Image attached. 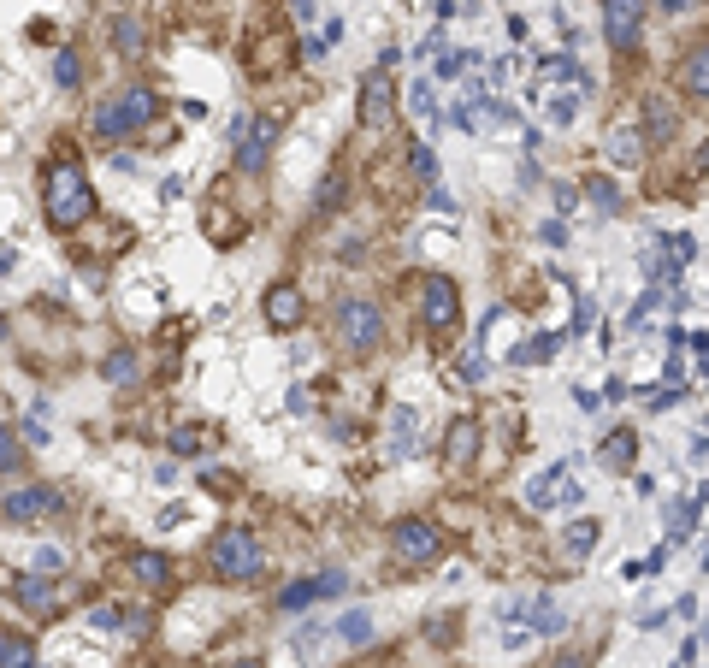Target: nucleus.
<instances>
[{
    "label": "nucleus",
    "instance_id": "obj_1",
    "mask_svg": "<svg viewBox=\"0 0 709 668\" xmlns=\"http://www.w3.org/2000/svg\"><path fill=\"white\" fill-rule=\"evenodd\" d=\"M42 207H48V225L54 231H77L95 213V190H89V178H83L77 160H54L48 166V196H42Z\"/></svg>",
    "mask_w": 709,
    "mask_h": 668
},
{
    "label": "nucleus",
    "instance_id": "obj_2",
    "mask_svg": "<svg viewBox=\"0 0 709 668\" xmlns=\"http://www.w3.org/2000/svg\"><path fill=\"white\" fill-rule=\"evenodd\" d=\"M207 562H213V574L219 580H260V538L249 527H225V533L207 544Z\"/></svg>",
    "mask_w": 709,
    "mask_h": 668
},
{
    "label": "nucleus",
    "instance_id": "obj_3",
    "mask_svg": "<svg viewBox=\"0 0 709 668\" xmlns=\"http://www.w3.org/2000/svg\"><path fill=\"white\" fill-rule=\"evenodd\" d=\"M331 332H337L343 349L367 355V349H379V337H385V314H379V302H367V296H343L337 314H331Z\"/></svg>",
    "mask_w": 709,
    "mask_h": 668
},
{
    "label": "nucleus",
    "instance_id": "obj_4",
    "mask_svg": "<svg viewBox=\"0 0 709 668\" xmlns=\"http://www.w3.org/2000/svg\"><path fill=\"white\" fill-rule=\"evenodd\" d=\"M154 107H160V95L154 89H125V95H107L101 107H95V136H130L142 131L148 119H154Z\"/></svg>",
    "mask_w": 709,
    "mask_h": 668
},
{
    "label": "nucleus",
    "instance_id": "obj_5",
    "mask_svg": "<svg viewBox=\"0 0 709 668\" xmlns=\"http://www.w3.org/2000/svg\"><path fill=\"white\" fill-rule=\"evenodd\" d=\"M420 314H426V332L432 337H455V326H461V296H455L450 278H426L420 284Z\"/></svg>",
    "mask_w": 709,
    "mask_h": 668
},
{
    "label": "nucleus",
    "instance_id": "obj_6",
    "mask_svg": "<svg viewBox=\"0 0 709 668\" xmlns=\"http://www.w3.org/2000/svg\"><path fill=\"white\" fill-rule=\"evenodd\" d=\"M231 131H237V172H260L266 154H272V142H278V119L272 113L266 119H237Z\"/></svg>",
    "mask_w": 709,
    "mask_h": 668
},
{
    "label": "nucleus",
    "instance_id": "obj_7",
    "mask_svg": "<svg viewBox=\"0 0 709 668\" xmlns=\"http://www.w3.org/2000/svg\"><path fill=\"white\" fill-rule=\"evenodd\" d=\"M639 30H645V6L639 0H603V36H609L615 54H633Z\"/></svg>",
    "mask_w": 709,
    "mask_h": 668
},
{
    "label": "nucleus",
    "instance_id": "obj_8",
    "mask_svg": "<svg viewBox=\"0 0 709 668\" xmlns=\"http://www.w3.org/2000/svg\"><path fill=\"white\" fill-rule=\"evenodd\" d=\"M390 544H396V556H402V562H432V556L444 550V533H438L432 521L408 515V521H396V533H390Z\"/></svg>",
    "mask_w": 709,
    "mask_h": 668
},
{
    "label": "nucleus",
    "instance_id": "obj_9",
    "mask_svg": "<svg viewBox=\"0 0 709 668\" xmlns=\"http://www.w3.org/2000/svg\"><path fill=\"white\" fill-rule=\"evenodd\" d=\"M260 314H266V326H272V332H296V326L308 320V296H302L296 284H272V290H266V302H260Z\"/></svg>",
    "mask_w": 709,
    "mask_h": 668
},
{
    "label": "nucleus",
    "instance_id": "obj_10",
    "mask_svg": "<svg viewBox=\"0 0 709 668\" xmlns=\"http://www.w3.org/2000/svg\"><path fill=\"white\" fill-rule=\"evenodd\" d=\"M390 107H396V89H390V71H367L361 77V125L367 131H385L390 125Z\"/></svg>",
    "mask_w": 709,
    "mask_h": 668
},
{
    "label": "nucleus",
    "instance_id": "obj_11",
    "mask_svg": "<svg viewBox=\"0 0 709 668\" xmlns=\"http://www.w3.org/2000/svg\"><path fill=\"white\" fill-rule=\"evenodd\" d=\"M65 497L54 491V485H30V491H12L6 503H0V515L6 521H36V515H54Z\"/></svg>",
    "mask_w": 709,
    "mask_h": 668
},
{
    "label": "nucleus",
    "instance_id": "obj_12",
    "mask_svg": "<svg viewBox=\"0 0 709 668\" xmlns=\"http://www.w3.org/2000/svg\"><path fill=\"white\" fill-rule=\"evenodd\" d=\"M503 615H509V621H520V615H526V627H532V633H562V627H568V615H562V603H550V598H532V603H509Z\"/></svg>",
    "mask_w": 709,
    "mask_h": 668
},
{
    "label": "nucleus",
    "instance_id": "obj_13",
    "mask_svg": "<svg viewBox=\"0 0 709 668\" xmlns=\"http://www.w3.org/2000/svg\"><path fill=\"white\" fill-rule=\"evenodd\" d=\"M343 586H349V580H343V574H320V580H296V586H284V592H278V603H284V609H302V603L337 598V592H343Z\"/></svg>",
    "mask_w": 709,
    "mask_h": 668
},
{
    "label": "nucleus",
    "instance_id": "obj_14",
    "mask_svg": "<svg viewBox=\"0 0 709 668\" xmlns=\"http://www.w3.org/2000/svg\"><path fill=\"white\" fill-rule=\"evenodd\" d=\"M473 456H479V426H473V420H455L450 438H444V462H450V468H467Z\"/></svg>",
    "mask_w": 709,
    "mask_h": 668
},
{
    "label": "nucleus",
    "instance_id": "obj_15",
    "mask_svg": "<svg viewBox=\"0 0 709 668\" xmlns=\"http://www.w3.org/2000/svg\"><path fill=\"white\" fill-rule=\"evenodd\" d=\"M680 83H686V95L709 101V42H698V48L686 54V66H680Z\"/></svg>",
    "mask_w": 709,
    "mask_h": 668
},
{
    "label": "nucleus",
    "instance_id": "obj_16",
    "mask_svg": "<svg viewBox=\"0 0 709 668\" xmlns=\"http://www.w3.org/2000/svg\"><path fill=\"white\" fill-rule=\"evenodd\" d=\"M130 574H136L142 586H166V580H172V562H166L160 550H130Z\"/></svg>",
    "mask_w": 709,
    "mask_h": 668
},
{
    "label": "nucleus",
    "instance_id": "obj_17",
    "mask_svg": "<svg viewBox=\"0 0 709 668\" xmlns=\"http://www.w3.org/2000/svg\"><path fill=\"white\" fill-rule=\"evenodd\" d=\"M337 639H343V645H373V615H367V609L337 615Z\"/></svg>",
    "mask_w": 709,
    "mask_h": 668
},
{
    "label": "nucleus",
    "instance_id": "obj_18",
    "mask_svg": "<svg viewBox=\"0 0 709 668\" xmlns=\"http://www.w3.org/2000/svg\"><path fill=\"white\" fill-rule=\"evenodd\" d=\"M556 349H562V337H556V332H538L532 343H520V349H515V367H532V361H550Z\"/></svg>",
    "mask_w": 709,
    "mask_h": 668
},
{
    "label": "nucleus",
    "instance_id": "obj_19",
    "mask_svg": "<svg viewBox=\"0 0 709 668\" xmlns=\"http://www.w3.org/2000/svg\"><path fill=\"white\" fill-rule=\"evenodd\" d=\"M101 373H107L113 385H136V373H142V361H136L130 349H113V355L101 361Z\"/></svg>",
    "mask_w": 709,
    "mask_h": 668
},
{
    "label": "nucleus",
    "instance_id": "obj_20",
    "mask_svg": "<svg viewBox=\"0 0 709 668\" xmlns=\"http://www.w3.org/2000/svg\"><path fill=\"white\" fill-rule=\"evenodd\" d=\"M113 48H119L125 60H142V18H119V24H113Z\"/></svg>",
    "mask_w": 709,
    "mask_h": 668
},
{
    "label": "nucleus",
    "instance_id": "obj_21",
    "mask_svg": "<svg viewBox=\"0 0 709 668\" xmlns=\"http://www.w3.org/2000/svg\"><path fill=\"white\" fill-rule=\"evenodd\" d=\"M12 598H18V603H30V609H54V586L30 574V580H18V586H12Z\"/></svg>",
    "mask_w": 709,
    "mask_h": 668
},
{
    "label": "nucleus",
    "instance_id": "obj_22",
    "mask_svg": "<svg viewBox=\"0 0 709 668\" xmlns=\"http://www.w3.org/2000/svg\"><path fill=\"white\" fill-rule=\"evenodd\" d=\"M639 154H645V136H633V131H615V136H609V160H615V166H633Z\"/></svg>",
    "mask_w": 709,
    "mask_h": 668
},
{
    "label": "nucleus",
    "instance_id": "obj_23",
    "mask_svg": "<svg viewBox=\"0 0 709 668\" xmlns=\"http://www.w3.org/2000/svg\"><path fill=\"white\" fill-rule=\"evenodd\" d=\"M633 444H639V432H615V438H609L597 456H603L609 468H627V462H633Z\"/></svg>",
    "mask_w": 709,
    "mask_h": 668
},
{
    "label": "nucleus",
    "instance_id": "obj_24",
    "mask_svg": "<svg viewBox=\"0 0 709 668\" xmlns=\"http://www.w3.org/2000/svg\"><path fill=\"white\" fill-rule=\"evenodd\" d=\"M0 668H36V651L12 633H0Z\"/></svg>",
    "mask_w": 709,
    "mask_h": 668
},
{
    "label": "nucleus",
    "instance_id": "obj_25",
    "mask_svg": "<svg viewBox=\"0 0 709 668\" xmlns=\"http://www.w3.org/2000/svg\"><path fill=\"white\" fill-rule=\"evenodd\" d=\"M597 538H603V527H597V521H574V527H568V550H574V556H591V550H597Z\"/></svg>",
    "mask_w": 709,
    "mask_h": 668
},
{
    "label": "nucleus",
    "instance_id": "obj_26",
    "mask_svg": "<svg viewBox=\"0 0 709 668\" xmlns=\"http://www.w3.org/2000/svg\"><path fill=\"white\" fill-rule=\"evenodd\" d=\"M656 243L668 249V261H674V267H686V261H698V243H692L686 231H674V237H656Z\"/></svg>",
    "mask_w": 709,
    "mask_h": 668
},
{
    "label": "nucleus",
    "instance_id": "obj_27",
    "mask_svg": "<svg viewBox=\"0 0 709 668\" xmlns=\"http://www.w3.org/2000/svg\"><path fill=\"white\" fill-rule=\"evenodd\" d=\"M320 213H337L343 207V172H325V184H320V201H314Z\"/></svg>",
    "mask_w": 709,
    "mask_h": 668
},
{
    "label": "nucleus",
    "instance_id": "obj_28",
    "mask_svg": "<svg viewBox=\"0 0 709 668\" xmlns=\"http://www.w3.org/2000/svg\"><path fill=\"white\" fill-rule=\"evenodd\" d=\"M662 562H668V550H650L645 562H627V568H621V574H627V580H633V586H639V580H656V568H662Z\"/></svg>",
    "mask_w": 709,
    "mask_h": 668
},
{
    "label": "nucleus",
    "instance_id": "obj_29",
    "mask_svg": "<svg viewBox=\"0 0 709 668\" xmlns=\"http://www.w3.org/2000/svg\"><path fill=\"white\" fill-rule=\"evenodd\" d=\"M54 77H60L65 89H77V83H83V60H77V54H71V48H65L60 60H54Z\"/></svg>",
    "mask_w": 709,
    "mask_h": 668
},
{
    "label": "nucleus",
    "instance_id": "obj_30",
    "mask_svg": "<svg viewBox=\"0 0 709 668\" xmlns=\"http://www.w3.org/2000/svg\"><path fill=\"white\" fill-rule=\"evenodd\" d=\"M585 196L597 201L603 213H615V207H621V196H615V184H609V178H591V184H585Z\"/></svg>",
    "mask_w": 709,
    "mask_h": 668
},
{
    "label": "nucleus",
    "instance_id": "obj_31",
    "mask_svg": "<svg viewBox=\"0 0 709 668\" xmlns=\"http://www.w3.org/2000/svg\"><path fill=\"white\" fill-rule=\"evenodd\" d=\"M201 450V426H178L172 432V456H195Z\"/></svg>",
    "mask_w": 709,
    "mask_h": 668
},
{
    "label": "nucleus",
    "instance_id": "obj_32",
    "mask_svg": "<svg viewBox=\"0 0 709 668\" xmlns=\"http://www.w3.org/2000/svg\"><path fill=\"white\" fill-rule=\"evenodd\" d=\"M408 107H414L420 119H432V113H438V101H432V83H414V89H408Z\"/></svg>",
    "mask_w": 709,
    "mask_h": 668
},
{
    "label": "nucleus",
    "instance_id": "obj_33",
    "mask_svg": "<svg viewBox=\"0 0 709 668\" xmlns=\"http://www.w3.org/2000/svg\"><path fill=\"white\" fill-rule=\"evenodd\" d=\"M550 119H556V125H574V119H580V95H556V101H550Z\"/></svg>",
    "mask_w": 709,
    "mask_h": 668
},
{
    "label": "nucleus",
    "instance_id": "obj_34",
    "mask_svg": "<svg viewBox=\"0 0 709 668\" xmlns=\"http://www.w3.org/2000/svg\"><path fill=\"white\" fill-rule=\"evenodd\" d=\"M408 166H414V178H432V172H438V154H432L426 142H414V154H408Z\"/></svg>",
    "mask_w": 709,
    "mask_h": 668
},
{
    "label": "nucleus",
    "instance_id": "obj_35",
    "mask_svg": "<svg viewBox=\"0 0 709 668\" xmlns=\"http://www.w3.org/2000/svg\"><path fill=\"white\" fill-rule=\"evenodd\" d=\"M674 131V107L668 101H650V136H668Z\"/></svg>",
    "mask_w": 709,
    "mask_h": 668
},
{
    "label": "nucleus",
    "instance_id": "obj_36",
    "mask_svg": "<svg viewBox=\"0 0 709 668\" xmlns=\"http://www.w3.org/2000/svg\"><path fill=\"white\" fill-rule=\"evenodd\" d=\"M18 462H24V456H18V438L0 426V468H18Z\"/></svg>",
    "mask_w": 709,
    "mask_h": 668
},
{
    "label": "nucleus",
    "instance_id": "obj_37",
    "mask_svg": "<svg viewBox=\"0 0 709 668\" xmlns=\"http://www.w3.org/2000/svg\"><path fill=\"white\" fill-rule=\"evenodd\" d=\"M550 196H556V213H574V207H580V190H574V184H556Z\"/></svg>",
    "mask_w": 709,
    "mask_h": 668
},
{
    "label": "nucleus",
    "instance_id": "obj_38",
    "mask_svg": "<svg viewBox=\"0 0 709 668\" xmlns=\"http://www.w3.org/2000/svg\"><path fill=\"white\" fill-rule=\"evenodd\" d=\"M538 237H544V249H562V243H568V225H562V219H550Z\"/></svg>",
    "mask_w": 709,
    "mask_h": 668
},
{
    "label": "nucleus",
    "instance_id": "obj_39",
    "mask_svg": "<svg viewBox=\"0 0 709 668\" xmlns=\"http://www.w3.org/2000/svg\"><path fill=\"white\" fill-rule=\"evenodd\" d=\"M461 71H467V60H461V54H444V60H438V77H461Z\"/></svg>",
    "mask_w": 709,
    "mask_h": 668
},
{
    "label": "nucleus",
    "instance_id": "obj_40",
    "mask_svg": "<svg viewBox=\"0 0 709 668\" xmlns=\"http://www.w3.org/2000/svg\"><path fill=\"white\" fill-rule=\"evenodd\" d=\"M296 6V18H314V0H290Z\"/></svg>",
    "mask_w": 709,
    "mask_h": 668
},
{
    "label": "nucleus",
    "instance_id": "obj_41",
    "mask_svg": "<svg viewBox=\"0 0 709 668\" xmlns=\"http://www.w3.org/2000/svg\"><path fill=\"white\" fill-rule=\"evenodd\" d=\"M662 6H668V12H686V6H698V0H662Z\"/></svg>",
    "mask_w": 709,
    "mask_h": 668
},
{
    "label": "nucleus",
    "instance_id": "obj_42",
    "mask_svg": "<svg viewBox=\"0 0 709 668\" xmlns=\"http://www.w3.org/2000/svg\"><path fill=\"white\" fill-rule=\"evenodd\" d=\"M225 668H260V663H255V657H243V663H225Z\"/></svg>",
    "mask_w": 709,
    "mask_h": 668
},
{
    "label": "nucleus",
    "instance_id": "obj_43",
    "mask_svg": "<svg viewBox=\"0 0 709 668\" xmlns=\"http://www.w3.org/2000/svg\"><path fill=\"white\" fill-rule=\"evenodd\" d=\"M556 668H580V657H562V663H556Z\"/></svg>",
    "mask_w": 709,
    "mask_h": 668
},
{
    "label": "nucleus",
    "instance_id": "obj_44",
    "mask_svg": "<svg viewBox=\"0 0 709 668\" xmlns=\"http://www.w3.org/2000/svg\"><path fill=\"white\" fill-rule=\"evenodd\" d=\"M698 166H704V172H709V142H704V154H698Z\"/></svg>",
    "mask_w": 709,
    "mask_h": 668
}]
</instances>
